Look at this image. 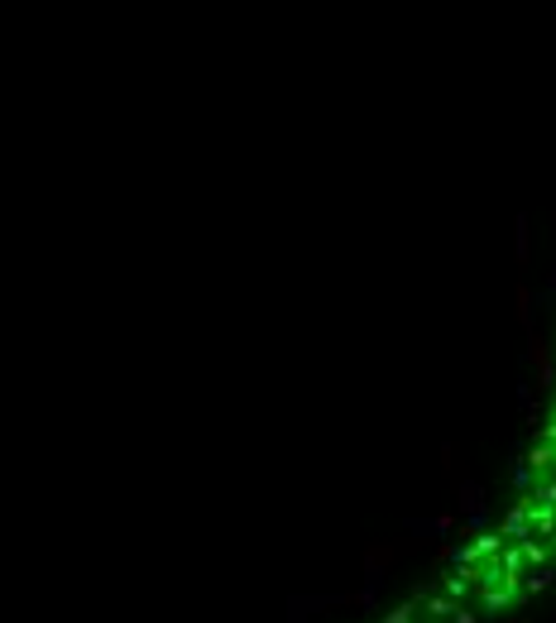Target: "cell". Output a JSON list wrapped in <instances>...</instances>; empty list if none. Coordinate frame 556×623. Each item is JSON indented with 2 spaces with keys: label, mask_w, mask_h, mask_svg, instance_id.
Wrapping results in <instances>:
<instances>
[{
  "label": "cell",
  "mask_w": 556,
  "mask_h": 623,
  "mask_svg": "<svg viewBox=\"0 0 556 623\" xmlns=\"http://www.w3.org/2000/svg\"><path fill=\"white\" fill-rule=\"evenodd\" d=\"M556 595V384L504 513L374 623H513Z\"/></svg>",
  "instance_id": "6da1fadb"
}]
</instances>
